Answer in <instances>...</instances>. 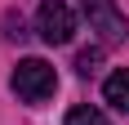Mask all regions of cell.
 <instances>
[{"label":"cell","mask_w":129,"mask_h":125,"mask_svg":"<svg viewBox=\"0 0 129 125\" xmlns=\"http://www.w3.org/2000/svg\"><path fill=\"white\" fill-rule=\"evenodd\" d=\"M53 89H58V72H53V62L45 58H22L13 67V94L22 103H45L53 98Z\"/></svg>","instance_id":"1"},{"label":"cell","mask_w":129,"mask_h":125,"mask_svg":"<svg viewBox=\"0 0 129 125\" xmlns=\"http://www.w3.org/2000/svg\"><path fill=\"white\" fill-rule=\"evenodd\" d=\"M36 31H40L45 45H67L76 36V9L62 5V0H45L36 9Z\"/></svg>","instance_id":"2"},{"label":"cell","mask_w":129,"mask_h":125,"mask_svg":"<svg viewBox=\"0 0 129 125\" xmlns=\"http://www.w3.org/2000/svg\"><path fill=\"white\" fill-rule=\"evenodd\" d=\"M80 9L89 18V27L103 36V45H120L129 36V23H125V13L116 9V0H80Z\"/></svg>","instance_id":"3"},{"label":"cell","mask_w":129,"mask_h":125,"mask_svg":"<svg viewBox=\"0 0 129 125\" xmlns=\"http://www.w3.org/2000/svg\"><path fill=\"white\" fill-rule=\"evenodd\" d=\"M103 98L116 107V112H129V72L120 67V72H111L103 80Z\"/></svg>","instance_id":"4"},{"label":"cell","mask_w":129,"mask_h":125,"mask_svg":"<svg viewBox=\"0 0 129 125\" xmlns=\"http://www.w3.org/2000/svg\"><path fill=\"white\" fill-rule=\"evenodd\" d=\"M67 125H107V116L98 107H71L67 112Z\"/></svg>","instance_id":"5"},{"label":"cell","mask_w":129,"mask_h":125,"mask_svg":"<svg viewBox=\"0 0 129 125\" xmlns=\"http://www.w3.org/2000/svg\"><path fill=\"white\" fill-rule=\"evenodd\" d=\"M98 62H103V49H80L76 54V72L89 76V72H98Z\"/></svg>","instance_id":"6"},{"label":"cell","mask_w":129,"mask_h":125,"mask_svg":"<svg viewBox=\"0 0 129 125\" xmlns=\"http://www.w3.org/2000/svg\"><path fill=\"white\" fill-rule=\"evenodd\" d=\"M5 36L9 40H22L27 31H22V18H18V13H5Z\"/></svg>","instance_id":"7"}]
</instances>
